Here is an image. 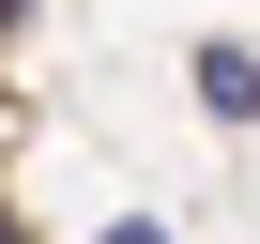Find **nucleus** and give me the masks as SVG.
Instances as JSON below:
<instances>
[{"label":"nucleus","instance_id":"nucleus-1","mask_svg":"<svg viewBox=\"0 0 260 244\" xmlns=\"http://www.w3.org/2000/svg\"><path fill=\"white\" fill-rule=\"evenodd\" d=\"M199 107H214V122H260V61H245V46H199Z\"/></svg>","mask_w":260,"mask_h":244},{"label":"nucleus","instance_id":"nucleus-2","mask_svg":"<svg viewBox=\"0 0 260 244\" xmlns=\"http://www.w3.org/2000/svg\"><path fill=\"white\" fill-rule=\"evenodd\" d=\"M92 244H169V229H153V214H107V229H92Z\"/></svg>","mask_w":260,"mask_h":244},{"label":"nucleus","instance_id":"nucleus-3","mask_svg":"<svg viewBox=\"0 0 260 244\" xmlns=\"http://www.w3.org/2000/svg\"><path fill=\"white\" fill-rule=\"evenodd\" d=\"M16 16H31V0H0V31H16Z\"/></svg>","mask_w":260,"mask_h":244},{"label":"nucleus","instance_id":"nucleus-4","mask_svg":"<svg viewBox=\"0 0 260 244\" xmlns=\"http://www.w3.org/2000/svg\"><path fill=\"white\" fill-rule=\"evenodd\" d=\"M0 244H31V229H16V214H0Z\"/></svg>","mask_w":260,"mask_h":244}]
</instances>
